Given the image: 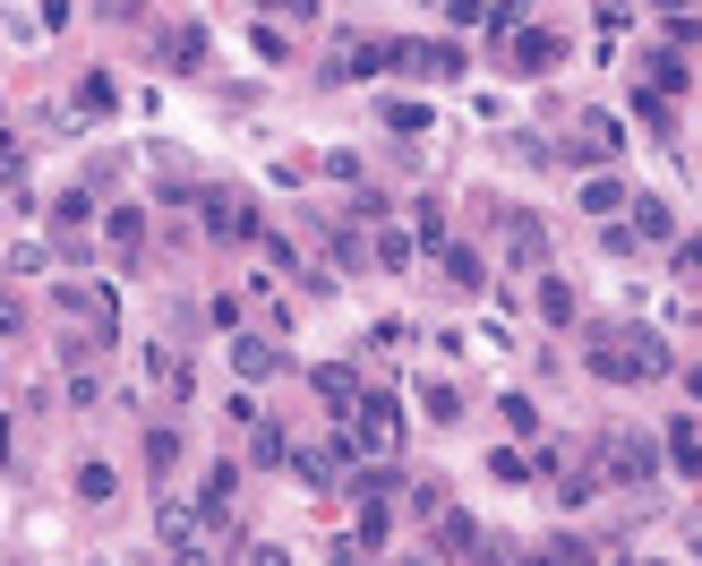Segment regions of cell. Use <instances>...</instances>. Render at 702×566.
Instances as JSON below:
<instances>
[{
	"label": "cell",
	"mask_w": 702,
	"mask_h": 566,
	"mask_svg": "<svg viewBox=\"0 0 702 566\" xmlns=\"http://www.w3.org/2000/svg\"><path fill=\"white\" fill-rule=\"evenodd\" d=\"M514 258H523V267H540V258H548V240H540V224H531V215H514Z\"/></svg>",
	"instance_id": "ac0fdd59"
},
{
	"label": "cell",
	"mask_w": 702,
	"mask_h": 566,
	"mask_svg": "<svg viewBox=\"0 0 702 566\" xmlns=\"http://www.w3.org/2000/svg\"><path fill=\"white\" fill-rule=\"evenodd\" d=\"M488 472H497V481H506V490H523V481H531V464H523V455H514V446H506V455H497V464H488Z\"/></svg>",
	"instance_id": "4316f807"
},
{
	"label": "cell",
	"mask_w": 702,
	"mask_h": 566,
	"mask_svg": "<svg viewBox=\"0 0 702 566\" xmlns=\"http://www.w3.org/2000/svg\"><path fill=\"white\" fill-rule=\"evenodd\" d=\"M309 387H318V395H326V403H334V412L351 421V403H360V387H351V369H318Z\"/></svg>",
	"instance_id": "9a60e30c"
},
{
	"label": "cell",
	"mask_w": 702,
	"mask_h": 566,
	"mask_svg": "<svg viewBox=\"0 0 702 566\" xmlns=\"http://www.w3.org/2000/svg\"><path fill=\"white\" fill-rule=\"evenodd\" d=\"M112 490H121V481H112V464H78V498H86V506H103Z\"/></svg>",
	"instance_id": "ffe728a7"
},
{
	"label": "cell",
	"mask_w": 702,
	"mask_h": 566,
	"mask_svg": "<svg viewBox=\"0 0 702 566\" xmlns=\"http://www.w3.org/2000/svg\"><path fill=\"white\" fill-rule=\"evenodd\" d=\"M146 240V215L137 206H112V249H137Z\"/></svg>",
	"instance_id": "44dd1931"
},
{
	"label": "cell",
	"mask_w": 702,
	"mask_h": 566,
	"mask_svg": "<svg viewBox=\"0 0 702 566\" xmlns=\"http://www.w3.org/2000/svg\"><path fill=\"white\" fill-rule=\"evenodd\" d=\"M497 412H506V430H514V438H531V430H540V403H531V395H506Z\"/></svg>",
	"instance_id": "7402d4cb"
},
{
	"label": "cell",
	"mask_w": 702,
	"mask_h": 566,
	"mask_svg": "<svg viewBox=\"0 0 702 566\" xmlns=\"http://www.w3.org/2000/svg\"><path fill=\"white\" fill-rule=\"evenodd\" d=\"M385 61H394V43H369V34H360V43H343V52L326 61V78H334V86H351V78H378Z\"/></svg>",
	"instance_id": "8992f818"
},
{
	"label": "cell",
	"mask_w": 702,
	"mask_h": 566,
	"mask_svg": "<svg viewBox=\"0 0 702 566\" xmlns=\"http://www.w3.org/2000/svg\"><path fill=\"white\" fill-rule=\"evenodd\" d=\"M617 146H626V137H617V121H608V112H591V121H582V137H575V155H591V164H608Z\"/></svg>",
	"instance_id": "30bf717a"
},
{
	"label": "cell",
	"mask_w": 702,
	"mask_h": 566,
	"mask_svg": "<svg viewBox=\"0 0 702 566\" xmlns=\"http://www.w3.org/2000/svg\"><path fill=\"white\" fill-rule=\"evenodd\" d=\"M677 275H685V284H702V240H677Z\"/></svg>",
	"instance_id": "83f0119b"
},
{
	"label": "cell",
	"mask_w": 702,
	"mask_h": 566,
	"mask_svg": "<svg viewBox=\"0 0 702 566\" xmlns=\"http://www.w3.org/2000/svg\"><path fill=\"white\" fill-rule=\"evenodd\" d=\"M429 421H446V430H454V421H463V395H454L446 378H437V387H429Z\"/></svg>",
	"instance_id": "cb8c5ba5"
},
{
	"label": "cell",
	"mask_w": 702,
	"mask_h": 566,
	"mask_svg": "<svg viewBox=\"0 0 702 566\" xmlns=\"http://www.w3.org/2000/svg\"><path fill=\"white\" fill-rule=\"evenodd\" d=\"M249 455H257V464H283V430H275L266 412H257V421H249Z\"/></svg>",
	"instance_id": "d6986e66"
},
{
	"label": "cell",
	"mask_w": 702,
	"mask_h": 566,
	"mask_svg": "<svg viewBox=\"0 0 702 566\" xmlns=\"http://www.w3.org/2000/svg\"><path fill=\"white\" fill-rule=\"evenodd\" d=\"M351 464V446L343 438H326V446H291V472L309 481V490H334V472Z\"/></svg>",
	"instance_id": "5b68a950"
},
{
	"label": "cell",
	"mask_w": 702,
	"mask_h": 566,
	"mask_svg": "<svg viewBox=\"0 0 702 566\" xmlns=\"http://www.w3.org/2000/svg\"><path fill=\"white\" fill-rule=\"evenodd\" d=\"M634 233H642V240H669V233H677V215H669L660 198H634Z\"/></svg>",
	"instance_id": "e0dca14e"
},
{
	"label": "cell",
	"mask_w": 702,
	"mask_h": 566,
	"mask_svg": "<svg viewBox=\"0 0 702 566\" xmlns=\"http://www.w3.org/2000/svg\"><path fill=\"white\" fill-rule=\"evenodd\" d=\"M146 464H155V472L180 464V430H146Z\"/></svg>",
	"instance_id": "603a6c76"
},
{
	"label": "cell",
	"mask_w": 702,
	"mask_h": 566,
	"mask_svg": "<svg viewBox=\"0 0 702 566\" xmlns=\"http://www.w3.org/2000/svg\"><path fill=\"white\" fill-rule=\"evenodd\" d=\"M608 206H626V181L617 172H591L582 181V215H608Z\"/></svg>",
	"instance_id": "7c38bea8"
},
{
	"label": "cell",
	"mask_w": 702,
	"mask_h": 566,
	"mask_svg": "<svg viewBox=\"0 0 702 566\" xmlns=\"http://www.w3.org/2000/svg\"><path fill=\"white\" fill-rule=\"evenodd\" d=\"M582 361L626 387V378H660V369H669V343H660L651 327H608V335H591V352H582Z\"/></svg>",
	"instance_id": "6da1fadb"
},
{
	"label": "cell",
	"mask_w": 702,
	"mask_h": 566,
	"mask_svg": "<svg viewBox=\"0 0 702 566\" xmlns=\"http://www.w3.org/2000/svg\"><path fill=\"white\" fill-rule=\"evenodd\" d=\"M437 258H446V284H463V292H479V284H488V275H479V258L463 249V240H446Z\"/></svg>",
	"instance_id": "5bb4252c"
},
{
	"label": "cell",
	"mask_w": 702,
	"mask_h": 566,
	"mask_svg": "<svg viewBox=\"0 0 702 566\" xmlns=\"http://www.w3.org/2000/svg\"><path fill=\"white\" fill-rule=\"evenodd\" d=\"M540 309H548V318H557V327H566V318H575V292H566V284L548 275V284H540Z\"/></svg>",
	"instance_id": "d4e9b609"
},
{
	"label": "cell",
	"mask_w": 702,
	"mask_h": 566,
	"mask_svg": "<svg viewBox=\"0 0 702 566\" xmlns=\"http://www.w3.org/2000/svg\"><path fill=\"white\" fill-rule=\"evenodd\" d=\"M669 446H677V464L702 481V421H669Z\"/></svg>",
	"instance_id": "2e32d148"
},
{
	"label": "cell",
	"mask_w": 702,
	"mask_h": 566,
	"mask_svg": "<svg viewBox=\"0 0 702 566\" xmlns=\"http://www.w3.org/2000/svg\"><path fill=\"white\" fill-rule=\"evenodd\" d=\"M394 61L412 69V78H463V52L454 43H394Z\"/></svg>",
	"instance_id": "52a82bcc"
},
{
	"label": "cell",
	"mask_w": 702,
	"mask_h": 566,
	"mask_svg": "<svg viewBox=\"0 0 702 566\" xmlns=\"http://www.w3.org/2000/svg\"><path fill=\"white\" fill-rule=\"evenodd\" d=\"M206 233H215V240H249L257 215H249L240 198H206Z\"/></svg>",
	"instance_id": "9c48e42d"
},
{
	"label": "cell",
	"mask_w": 702,
	"mask_h": 566,
	"mask_svg": "<svg viewBox=\"0 0 702 566\" xmlns=\"http://www.w3.org/2000/svg\"><path fill=\"white\" fill-rule=\"evenodd\" d=\"M378 267H412V233H378Z\"/></svg>",
	"instance_id": "484cf974"
},
{
	"label": "cell",
	"mask_w": 702,
	"mask_h": 566,
	"mask_svg": "<svg viewBox=\"0 0 702 566\" xmlns=\"http://www.w3.org/2000/svg\"><path fill=\"white\" fill-rule=\"evenodd\" d=\"M523 9H531V0H506V9H497V27H506V34H514V18H523Z\"/></svg>",
	"instance_id": "f1b7e54d"
},
{
	"label": "cell",
	"mask_w": 702,
	"mask_h": 566,
	"mask_svg": "<svg viewBox=\"0 0 702 566\" xmlns=\"http://www.w3.org/2000/svg\"><path fill=\"white\" fill-rule=\"evenodd\" d=\"M642 86H651V95H685V61H677V52H651V61H642Z\"/></svg>",
	"instance_id": "8fae6325"
},
{
	"label": "cell",
	"mask_w": 702,
	"mask_h": 566,
	"mask_svg": "<svg viewBox=\"0 0 702 566\" xmlns=\"http://www.w3.org/2000/svg\"><path fill=\"white\" fill-rule=\"evenodd\" d=\"M351 446H360L369 464H394V446H403V403L394 395H360L351 403Z\"/></svg>",
	"instance_id": "7a4b0ae2"
},
{
	"label": "cell",
	"mask_w": 702,
	"mask_h": 566,
	"mask_svg": "<svg viewBox=\"0 0 702 566\" xmlns=\"http://www.w3.org/2000/svg\"><path fill=\"white\" fill-rule=\"evenodd\" d=\"M429 541H437V558H479L472 549V515H454V506H437V515H429Z\"/></svg>",
	"instance_id": "ba28073f"
},
{
	"label": "cell",
	"mask_w": 702,
	"mask_h": 566,
	"mask_svg": "<svg viewBox=\"0 0 702 566\" xmlns=\"http://www.w3.org/2000/svg\"><path fill=\"white\" fill-rule=\"evenodd\" d=\"M660 9H685V0H660Z\"/></svg>",
	"instance_id": "4dcf8cb0"
},
{
	"label": "cell",
	"mask_w": 702,
	"mask_h": 566,
	"mask_svg": "<svg viewBox=\"0 0 702 566\" xmlns=\"http://www.w3.org/2000/svg\"><path fill=\"white\" fill-rule=\"evenodd\" d=\"M266 9H283V18H309V0H266Z\"/></svg>",
	"instance_id": "f546056e"
},
{
	"label": "cell",
	"mask_w": 702,
	"mask_h": 566,
	"mask_svg": "<svg viewBox=\"0 0 702 566\" xmlns=\"http://www.w3.org/2000/svg\"><path fill=\"white\" fill-rule=\"evenodd\" d=\"M506 61H514V78H540V69L566 61V43H557V34H540V27H523V34H506Z\"/></svg>",
	"instance_id": "277c9868"
},
{
	"label": "cell",
	"mask_w": 702,
	"mask_h": 566,
	"mask_svg": "<svg viewBox=\"0 0 702 566\" xmlns=\"http://www.w3.org/2000/svg\"><path fill=\"white\" fill-rule=\"evenodd\" d=\"M231 369H240V378H275L283 352H275V343H231Z\"/></svg>",
	"instance_id": "4fadbf2b"
},
{
	"label": "cell",
	"mask_w": 702,
	"mask_h": 566,
	"mask_svg": "<svg viewBox=\"0 0 702 566\" xmlns=\"http://www.w3.org/2000/svg\"><path fill=\"white\" fill-rule=\"evenodd\" d=\"M600 472H608V481H617V490H642V481L660 472V455H651V438H642V430H626V438H608Z\"/></svg>",
	"instance_id": "3957f363"
}]
</instances>
